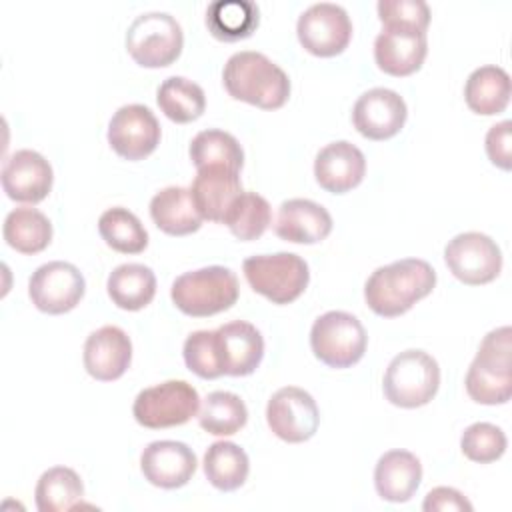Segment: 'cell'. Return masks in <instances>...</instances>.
I'll list each match as a JSON object with an SVG mask.
<instances>
[{
  "mask_svg": "<svg viewBox=\"0 0 512 512\" xmlns=\"http://www.w3.org/2000/svg\"><path fill=\"white\" fill-rule=\"evenodd\" d=\"M102 240L116 252L140 254L148 246V232L134 212L122 206L108 208L98 218Z\"/></svg>",
  "mask_w": 512,
  "mask_h": 512,
  "instance_id": "d6a6232c",
  "label": "cell"
},
{
  "mask_svg": "<svg viewBox=\"0 0 512 512\" xmlns=\"http://www.w3.org/2000/svg\"><path fill=\"white\" fill-rule=\"evenodd\" d=\"M428 52L426 32L384 26L374 40V60L390 76H410L424 64Z\"/></svg>",
  "mask_w": 512,
  "mask_h": 512,
  "instance_id": "d6986e66",
  "label": "cell"
},
{
  "mask_svg": "<svg viewBox=\"0 0 512 512\" xmlns=\"http://www.w3.org/2000/svg\"><path fill=\"white\" fill-rule=\"evenodd\" d=\"M196 454L190 446L176 440L150 442L140 456L144 478L158 488L174 490L190 482L196 472Z\"/></svg>",
  "mask_w": 512,
  "mask_h": 512,
  "instance_id": "ac0fdd59",
  "label": "cell"
},
{
  "mask_svg": "<svg viewBox=\"0 0 512 512\" xmlns=\"http://www.w3.org/2000/svg\"><path fill=\"white\" fill-rule=\"evenodd\" d=\"M190 194L202 220L224 224L232 202L242 194L240 176L236 170L226 166L198 168Z\"/></svg>",
  "mask_w": 512,
  "mask_h": 512,
  "instance_id": "7402d4cb",
  "label": "cell"
},
{
  "mask_svg": "<svg viewBox=\"0 0 512 512\" xmlns=\"http://www.w3.org/2000/svg\"><path fill=\"white\" fill-rule=\"evenodd\" d=\"M422 510H426V512H472V504L456 488L436 486L426 494V498L422 502Z\"/></svg>",
  "mask_w": 512,
  "mask_h": 512,
  "instance_id": "60d3db41",
  "label": "cell"
},
{
  "mask_svg": "<svg viewBox=\"0 0 512 512\" xmlns=\"http://www.w3.org/2000/svg\"><path fill=\"white\" fill-rule=\"evenodd\" d=\"M368 336L362 322L350 312L330 310L316 318L310 330L314 356L330 368H350L362 360Z\"/></svg>",
  "mask_w": 512,
  "mask_h": 512,
  "instance_id": "ba28073f",
  "label": "cell"
},
{
  "mask_svg": "<svg viewBox=\"0 0 512 512\" xmlns=\"http://www.w3.org/2000/svg\"><path fill=\"white\" fill-rule=\"evenodd\" d=\"M296 32L306 52L320 58H330L344 52L350 44L352 22L342 6L318 2L300 14Z\"/></svg>",
  "mask_w": 512,
  "mask_h": 512,
  "instance_id": "8fae6325",
  "label": "cell"
},
{
  "mask_svg": "<svg viewBox=\"0 0 512 512\" xmlns=\"http://www.w3.org/2000/svg\"><path fill=\"white\" fill-rule=\"evenodd\" d=\"M248 472V454L238 444L220 440L208 446L204 454V474L214 488L232 492L246 482Z\"/></svg>",
  "mask_w": 512,
  "mask_h": 512,
  "instance_id": "f1b7e54d",
  "label": "cell"
},
{
  "mask_svg": "<svg viewBox=\"0 0 512 512\" xmlns=\"http://www.w3.org/2000/svg\"><path fill=\"white\" fill-rule=\"evenodd\" d=\"M160 142V124L150 108L126 104L114 112L108 124V144L126 160L150 156Z\"/></svg>",
  "mask_w": 512,
  "mask_h": 512,
  "instance_id": "5bb4252c",
  "label": "cell"
},
{
  "mask_svg": "<svg viewBox=\"0 0 512 512\" xmlns=\"http://www.w3.org/2000/svg\"><path fill=\"white\" fill-rule=\"evenodd\" d=\"M506 434L502 428L490 422H476L470 424L460 438L462 454L480 464H488L498 460L506 452Z\"/></svg>",
  "mask_w": 512,
  "mask_h": 512,
  "instance_id": "8d00e7d4",
  "label": "cell"
},
{
  "mask_svg": "<svg viewBox=\"0 0 512 512\" xmlns=\"http://www.w3.org/2000/svg\"><path fill=\"white\" fill-rule=\"evenodd\" d=\"M510 76L500 66H480L476 68L464 84V100L468 108L482 116H492L504 112L510 102Z\"/></svg>",
  "mask_w": 512,
  "mask_h": 512,
  "instance_id": "484cf974",
  "label": "cell"
},
{
  "mask_svg": "<svg viewBox=\"0 0 512 512\" xmlns=\"http://www.w3.org/2000/svg\"><path fill=\"white\" fill-rule=\"evenodd\" d=\"M214 350L222 374L248 376L262 362L264 338L250 322L234 320L214 330Z\"/></svg>",
  "mask_w": 512,
  "mask_h": 512,
  "instance_id": "2e32d148",
  "label": "cell"
},
{
  "mask_svg": "<svg viewBox=\"0 0 512 512\" xmlns=\"http://www.w3.org/2000/svg\"><path fill=\"white\" fill-rule=\"evenodd\" d=\"M510 120H502L494 124L486 134V154L490 162L502 170H510L512 158H510Z\"/></svg>",
  "mask_w": 512,
  "mask_h": 512,
  "instance_id": "ab89813d",
  "label": "cell"
},
{
  "mask_svg": "<svg viewBox=\"0 0 512 512\" xmlns=\"http://www.w3.org/2000/svg\"><path fill=\"white\" fill-rule=\"evenodd\" d=\"M272 220L270 204L264 196L256 192H242L230 206L224 224L238 240H256L260 238Z\"/></svg>",
  "mask_w": 512,
  "mask_h": 512,
  "instance_id": "d590c367",
  "label": "cell"
},
{
  "mask_svg": "<svg viewBox=\"0 0 512 512\" xmlns=\"http://www.w3.org/2000/svg\"><path fill=\"white\" fill-rule=\"evenodd\" d=\"M184 46V34L168 12H144L132 20L126 32V50L144 68H164L176 62Z\"/></svg>",
  "mask_w": 512,
  "mask_h": 512,
  "instance_id": "52a82bcc",
  "label": "cell"
},
{
  "mask_svg": "<svg viewBox=\"0 0 512 512\" xmlns=\"http://www.w3.org/2000/svg\"><path fill=\"white\" fill-rule=\"evenodd\" d=\"M258 22L260 10L250 0H216L206 8L208 32L222 42H236L252 36Z\"/></svg>",
  "mask_w": 512,
  "mask_h": 512,
  "instance_id": "4316f807",
  "label": "cell"
},
{
  "mask_svg": "<svg viewBox=\"0 0 512 512\" xmlns=\"http://www.w3.org/2000/svg\"><path fill=\"white\" fill-rule=\"evenodd\" d=\"M200 396L186 380H166L144 388L132 406L136 422L144 428L160 430L186 424L198 414Z\"/></svg>",
  "mask_w": 512,
  "mask_h": 512,
  "instance_id": "9c48e42d",
  "label": "cell"
},
{
  "mask_svg": "<svg viewBox=\"0 0 512 512\" xmlns=\"http://www.w3.org/2000/svg\"><path fill=\"white\" fill-rule=\"evenodd\" d=\"M86 282L82 272L62 260L38 266L28 282L32 304L46 314H64L76 308L84 296Z\"/></svg>",
  "mask_w": 512,
  "mask_h": 512,
  "instance_id": "7c38bea8",
  "label": "cell"
},
{
  "mask_svg": "<svg viewBox=\"0 0 512 512\" xmlns=\"http://www.w3.org/2000/svg\"><path fill=\"white\" fill-rule=\"evenodd\" d=\"M266 422L280 440L300 444L316 434L320 410L306 390L298 386H284L268 400Z\"/></svg>",
  "mask_w": 512,
  "mask_h": 512,
  "instance_id": "4fadbf2b",
  "label": "cell"
},
{
  "mask_svg": "<svg viewBox=\"0 0 512 512\" xmlns=\"http://www.w3.org/2000/svg\"><path fill=\"white\" fill-rule=\"evenodd\" d=\"M242 270L250 288L272 304L294 302L310 280L308 264L292 252L250 256L244 260Z\"/></svg>",
  "mask_w": 512,
  "mask_h": 512,
  "instance_id": "8992f818",
  "label": "cell"
},
{
  "mask_svg": "<svg viewBox=\"0 0 512 512\" xmlns=\"http://www.w3.org/2000/svg\"><path fill=\"white\" fill-rule=\"evenodd\" d=\"M190 160L196 168L226 166L240 172L244 164V152L240 142L224 130H202L190 142Z\"/></svg>",
  "mask_w": 512,
  "mask_h": 512,
  "instance_id": "e575fe53",
  "label": "cell"
},
{
  "mask_svg": "<svg viewBox=\"0 0 512 512\" xmlns=\"http://www.w3.org/2000/svg\"><path fill=\"white\" fill-rule=\"evenodd\" d=\"M150 216L154 224L170 236H186L202 226V216L194 206L190 188L168 186L150 200Z\"/></svg>",
  "mask_w": 512,
  "mask_h": 512,
  "instance_id": "d4e9b609",
  "label": "cell"
},
{
  "mask_svg": "<svg viewBox=\"0 0 512 512\" xmlns=\"http://www.w3.org/2000/svg\"><path fill=\"white\" fill-rule=\"evenodd\" d=\"M52 166L36 150H16L2 166V188L8 198L38 204L52 190Z\"/></svg>",
  "mask_w": 512,
  "mask_h": 512,
  "instance_id": "e0dca14e",
  "label": "cell"
},
{
  "mask_svg": "<svg viewBox=\"0 0 512 512\" xmlns=\"http://www.w3.org/2000/svg\"><path fill=\"white\" fill-rule=\"evenodd\" d=\"M408 116L404 98L390 88H372L364 92L354 108V128L368 140H388L396 136Z\"/></svg>",
  "mask_w": 512,
  "mask_h": 512,
  "instance_id": "9a60e30c",
  "label": "cell"
},
{
  "mask_svg": "<svg viewBox=\"0 0 512 512\" xmlns=\"http://www.w3.org/2000/svg\"><path fill=\"white\" fill-rule=\"evenodd\" d=\"M222 80L234 100L262 110H278L290 96L288 74L268 56L254 50L232 54L224 64Z\"/></svg>",
  "mask_w": 512,
  "mask_h": 512,
  "instance_id": "7a4b0ae2",
  "label": "cell"
},
{
  "mask_svg": "<svg viewBox=\"0 0 512 512\" xmlns=\"http://www.w3.org/2000/svg\"><path fill=\"white\" fill-rule=\"evenodd\" d=\"M110 300L122 310H142L156 294V276L144 264H120L106 282Z\"/></svg>",
  "mask_w": 512,
  "mask_h": 512,
  "instance_id": "83f0119b",
  "label": "cell"
},
{
  "mask_svg": "<svg viewBox=\"0 0 512 512\" xmlns=\"http://www.w3.org/2000/svg\"><path fill=\"white\" fill-rule=\"evenodd\" d=\"M132 342L128 334L118 326H102L94 330L84 344V368L100 380H118L130 366Z\"/></svg>",
  "mask_w": 512,
  "mask_h": 512,
  "instance_id": "44dd1931",
  "label": "cell"
},
{
  "mask_svg": "<svg viewBox=\"0 0 512 512\" xmlns=\"http://www.w3.org/2000/svg\"><path fill=\"white\" fill-rule=\"evenodd\" d=\"M438 386V362L424 350H404L394 356L382 380L386 400L400 408L428 404L436 396Z\"/></svg>",
  "mask_w": 512,
  "mask_h": 512,
  "instance_id": "5b68a950",
  "label": "cell"
},
{
  "mask_svg": "<svg viewBox=\"0 0 512 512\" xmlns=\"http://www.w3.org/2000/svg\"><path fill=\"white\" fill-rule=\"evenodd\" d=\"M376 10L384 26L426 32L430 24V8L424 0H380Z\"/></svg>",
  "mask_w": 512,
  "mask_h": 512,
  "instance_id": "f35d334b",
  "label": "cell"
},
{
  "mask_svg": "<svg viewBox=\"0 0 512 512\" xmlns=\"http://www.w3.org/2000/svg\"><path fill=\"white\" fill-rule=\"evenodd\" d=\"M238 294V278L226 266H206L184 272L170 288L174 306L192 318H206L232 308Z\"/></svg>",
  "mask_w": 512,
  "mask_h": 512,
  "instance_id": "277c9868",
  "label": "cell"
},
{
  "mask_svg": "<svg viewBox=\"0 0 512 512\" xmlns=\"http://www.w3.org/2000/svg\"><path fill=\"white\" fill-rule=\"evenodd\" d=\"M4 240L10 248L22 254H38L52 240L50 220L36 208H14L2 226Z\"/></svg>",
  "mask_w": 512,
  "mask_h": 512,
  "instance_id": "f546056e",
  "label": "cell"
},
{
  "mask_svg": "<svg viewBox=\"0 0 512 512\" xmlns=\"http://www.w3.org/2000/svg\"><path fill=\"white\" fill-rule=\"evenodd\" d=\"M422 480V464L408 450H390L374 468V486L382 500L408 502Z\"/></svg>",
  "mask_w": 512,
  "mask_h": 512,
  "instance_id": "cb8c5ba5",
  "label": "cell"
},
{
  "mask_svg": "<svg viewBox=\"0 0 512 512\" xmlns=\"http://www.w3.org/2000/svg\"><path fill=\"white\" fill-rule=\"evenodd\" d=\"M366 172V158L358 146L348 140L326 144L314 160L316 182L332 194H344L356 188Z\"/></svg>",
  "mask_w": 512,
  "mask_h": 512,
  "instance_id": "ffe728a7",
  "label": "cell"
},
{
  "mask_svg": "<svg viewBox=\"0 0 512 512\" xmlns=\"http://www.w3.org/2000/svg\"><path fill=\"white\" fill-rule=\"evenodd\" d=\"M436 286L434 268L420 258H402L376 268L364 284L368 308L384 318L408 312Z\"/></svg>",
  "mask_w": 512,
  "mask_h": 512,
  "instance_id": "6da1fadb",
  "label": "cell"
},
{
  "mask_svg": "<svg viewBox=\"0 0 512 512\" xmlns=\"http://www.w3.org/2000/svg\"><path fill=\"white\" fill-rule=\"evenodd\" d=\"M468 396L486 406L506 404L512 396V330L494 328L480 342L466 374Z\"/></svg>",
  "mask_w": 512,
  "mask_h": 512,
  "instance_id": "3957f363",
  "label": "cell"
},
{
  "mask_svg": "<svg viewBox=\"0 0 512 512\" xmlns=\"http://www.w3.org/2000/svg\"><path fill=\"white\" fill-rule=\"evenodd\" d=\"M36 508L40 512H62L74 508L84 496V484L80 476L68 466L48 468L34 490Z\"/></svg>",
  "mask_w": 512,
  "mask_h": 512,
  "instance_id": "1f68e13d",
  "label": "cell"
},
{
  "mask_svg": "<svg viewBox=\"0 0 512 512\" xmlns=\"http://www.w3.org/2000/svg\"><path fill=\"white\" fill-rule=\"evenodd\" d=\"M184 362L186 366L204 380H214L224 376L214 350V330H196L184 342Z\"/></svg>",
  "mask_w": 512,
  "mask_h": 512,
  "instance_id": "74e56055",
  "label": "cell"
},
{
  "mask_svg": "<svg viewBox=\"0 0 512 512\" xmlns=\"http://www.w3.org/2000/svg\"><path fill=\"white\" fill-rule=\"evenodd\" d=\"M274 232L286 242L316 244L332 232V216L314 200L290 198L278 208Z\"/></svg>",
  "mask_w": 512,
  "mask_h": 512,
  "instance_id": "603a6c76",
  "label": "cell"
},
{
  "mask_svg": "<svg viewBox=\"0 0 512 512\" xmlns=\"http://www.w3.org/2000/svg\"><path fill=\"white\" fill-rule=\"evenodd\" d=\"M156 102L164 116L176 124H188L200 118L206 108L204 90L184 76L166 78L158 86Z\"/></svg>",
  "mask_w": 512,
  "mask_h": 512,
  "instance_id": "4dcf8cb0",
  "label": "cell"
},
{
  "mask_svg": "<svg viewBox=\"0 0 512 512\" xmlns=\"http://www.w3.org/2000/svg\"><path fill=\"white\" fill-rule=\"evenodd\" d=\"M246 420L248 410L244 400L228 390L210 392L198 412L200 426L214 436H232L246 424Z\"/></svg>",
  "mask_w": 512,
  "mask_h": 512,
  "instance_id": "836d02e7",
  "label": "cell"
},
{
  "mask_svg": "<svg viewBox=\"0 0 512 512\" xmlns=\"http://www.w3.org/2000/svg\"><path fill=\"white\" fill-rule=\"evenodd\" d=\"M448 270L468 286L492 282L502 270V252L498 244L482 232H462L444 248Z\"/></svg>",
  "mask_w": 512,
  "mask_h": 512,
  "instance_id": "30bf717a",
  "label": "cell"
}]
</instances>
